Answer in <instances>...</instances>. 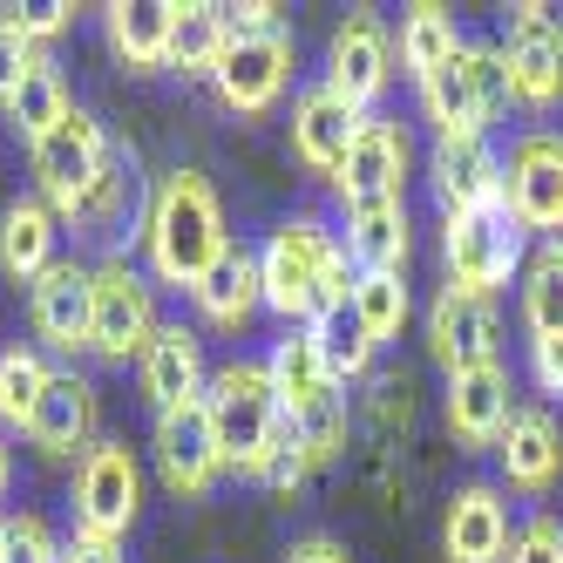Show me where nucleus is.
<instances>
[{
    "label": "nucleus",
    "instance_id": "nucleus-1",
    "mask_svg": "<svg viewBox=\"0 0 563 563\" xmlns=\"http://www.w3.org/2000/svg\"><path fill=\"white\" fill-rule=\"evenodd\" d=\"M231 245L224 231V205L205 170H164L143 205V272L156 286L190 292L211 272V258Z\"/></svg>",
    "mask_w": 563,
    "mask_h": 563
},
{
    "label": "nucleus",
    "instance_id": "nucleus-2",
    "mask_svg": "<svg viewBox=\"0 0 563 563\" xmlns=\"http://www.w3.org/2000/svg\"><path fill=\"white\" fill-rule=\"evenodd\" d=\"M258 292L286 327H312L319 312H340L353 299V265L340 252V231L319 218H286L258 245Z\"/></svg>",
    "mask_w": 563,
    "mask_h": 563
},
{
    "label": "nucleus",
    "instance_id": "nucleus-3",
    "mask_svg": "<svg viewBox=\"0 0 563 563\" xmlns=\"http://www.w3.org/2000/svg\"><path fill=\"white\" fill-rule=\"evenodd\" d=\"M205 408H211V428H218L224 468L258 482L272 449H278V434H286V408H278V394H272L265 360H224V367H211Z\"/></svg>",
    "mask_w": 563,
    "mask_h": 563
},
{
    "label": "nucleus",
    "instance_id": "nucleus-4",
    "mask_svg": "<svg viewBox=\"0 0 563 563\" xmlns=\"http://www.w3.org/2000/svg\"><path fill=\"white\" fill-rule=\"evenodd\" d=\"M421 115L434 123V143H455V136H489L509 109V68L496 42H462V55L449 68H434L428 82L415 89Z\"/></svg>",
    "mask_w": 563,
    "mask_h": 563
},
{
    "label": "nucleus",
    "instance_id": "nucleus-5",
    "mask_svg": "<svg viewBox=\"0 0 563 563\" xmlns=\"http://www.w3.org/2000/svg\"><path fill=\"white\" fill-rule=\"evenodd\" d=\"M441 258H449L455 292L496 306V292H509V278H522V265H530V238H522V224L503 205L462 211V218H441Z\"/></svg>",
    "mask_w": 563,
    "mask_h": 563
},
{
    "label": "nucleus",
    "instance_id": "nucleus-6",
    "mask_svg": "<svg viewBox=\"0 0 563 563\" xmlns=\"http://www.w3.org/2000/svg\"><path fill=\"white\" fill-rule=\"evenodd\" d=\"M68 516H75V537L89 543H123L143 516V462L130 441H96V449L75 462L68 482Z\"/></svg>",
    "mask_w": 563,
    "mask_h": 563
},
{
    "label": "nucleus",
    "instance_id": "nucleus-7",
    "mask_svg": "<svg viewBox=\"0 0 563 563\" xmlns=\"http://www.w3.org/2000/svg\"><path fill=\"white\" fill-rule=\"evenodd\" d=\"M109 136H102V123L89 109H68L62 123L42 136V143H27V170H34V197L68 224L75 211H82V197H89V184L102 177V164H109Z\"/></svg>",
    "mask_w": 563,
    "mask_h": 563
},
{
    "label": "nucleus",
    "instance_id": "nucleus-8",
    "mask_svg": "<svg viewBox=\"0 0 563 563\" xmlns=\"http://www.w3.org/2000/svg\"><path fill=\"white\" fill-rule=\"evenodd\" d=\"M156 278L143 265H130L123 252H109L96 265V319H89V353L96 360H115V367H130L143 360V346L156 340Z\"/></svg>",
    "mask_w": 563,
    "mask_h": 563
},
{
    "label": "nucleus",
    "instance_id": "nucleus-9",
    "mask_svg": "<svg viewBox=\"0 0 563 563\" xmlns=\"http://www.w3.org/2000/svg\"><path fill=\"white\" fill-rule=\"evenodd\" d=\"M496 48L509 68V102L522 115H556L563 109V21H556V8H537V0L509 8V34Z\"/></svg>",
    "mask_w": 563,
    "mask_h": 563
},
{
    "label": "nucleus",
    "instance_id": "nucleus-10",
    "mask_svg": "<svg viewBox=\"0 0 563 563\" xmlns=\"http://www.w3.org/2000/svg\"><path fill=\"white\" fill-rule=\"evenodd\" d=\"M503 211L522 238H563V130H522L503 156Z\"/></svg>",
    "mask_w": 563,
    "mask_h": 563
},
{
    "label": "nucleus",
    "instance_id": "nucleus-11",
    "mask_svg": "<svg viewBox=\"0 0 563 563\" xmlns=\"http://www.w3.org/2000/svg\"><path fill=\"white\" fill-rule=\"evenodd\" d=\"M394 62H400L394 27H387L374 8H353V14L333 27V42H327V75H319V82H333L353 109L374 115V102L394 89Z\"/></svg>",
    "mask_w": 563,
    "mask_h": 563
},
{
    "label": "nucleus",
    "instance_id": "nucleus-12",
    "mask_svg": "<svg viewBox=\"0 0 563 563\" xmlns=\"http://www.w3.org/2000/svg\"><path fill=\"white\" fill-rule=\"evenodd\" d=\"M292 82V34L265 27V34H231V48L211 68V89L231 115H265Z\"/></svg>",
    "mask_w": 563,
    "mask_h": 563
},
{
    "label": "nucleus",
    "instance_id": "nucleus-13",
    "mask_svg": "<svg viewBox=\"0 0 563 563\" xmlns=\"http://www.w3.org/2000/svg\"><path fill=\"white\" fill-rule=\"evenodd\" d=\"M150 455H156V475H164L170 496H184V503L211 496L218 475H224V449H218V428H211V408H205V400L156 415V428H150Z\"/></svg>",
    "mask_w": 563,
    "mask_h": 563
},
{
    "label": "nucleus",
    "instance_id": "nucleus-14",
    "mask_svg": "<svg viewBox=\"0 0 563 563\" xmlns=\"http://www.w3.org/2000/svg\"><path fill=\"white\" fill-rule=\"evenodd\" d=\"M408 164H415V143L408 130L394 123V115H367L346 150V164L333 170V197L340 211L353 205H387V197H400V184H408Z\"/></svg>",
    "mask_w": 563,
    "mask_h": 563
},
{
    "label": "nucleus",
    "instance_id": "nucleus-15",
    "mask_svg": "<svg viewBox=\"0 0 563 563\" xmlns=\"http://www.w3.org/2000/svg\"><path fill=\"white\" fill-rule=\"evenodd\" d=\"M27 319H34V340H42L48 353H89L96 265H82V258H55V265L27 286Z\"/></svg>",
    "mask_w": 563,
    "mask_h": 563
},
{
    "label": "nucleus",
    "instance_id": "nucleus-16",
    "mask_svg": "<svg viewBox=\"0 0 563 563\" xmlns=\"http://www.w3.org/2000/svg\"><path fill=\"white\" fill-rule=\"evenodd\" d=\"M428 353L441 360V374L503 367V319H496V306L441 286L434 306H428Z\"/></svg>",
    "mask_w": 563,
    "mask_h": 563
},
{
    "label": "nucleus",
    "instance_id": "nucleus-17",
    "mask_svg": "<svg viewBox=\"0 0 563 563\" xmlns=\"http://www.w3.org/2000/svg\"><path fill=\"white\" fill-rule=\"evenodd\" d=\"M509 367H468V374H449V387H441V421H449L455 449L462 455H496V441L516 415L509 400Z\"/></svg>",
    "mask_w": 563,
    "mask_h": 563
},
{
    "label": "nucleus",
    "instance_id": "nucleus-18",
    "mask_svg": "<svg viewBox=\"0 0 563 563\" xmlns=\"http://www.w3.org/2000/svg\"><path fill=\"white\" fill-rule=\"evenodd\" d=\"M360 123H367V109H353L333 82H306L292 96V156H299V170L333 184V170L346 164Z\"/></svg>",
    "mask_w": 563,
    "mask_h": 563
},
{
    "label": "nucleus",
    "instance_id": "nucleus-19",
    "mask_svg": "<svg viewBox=\"0 0 563 563\" xmlns=\"http://www.w3.org/2000/svg\"><path fill=\"white\" fill-rule=\"evenodd\" d=\"M509 496L503 482H462V489L449 496V509H441V550H449V563H509Z\"/></svg>",
    "mask_w": 563,
    "mask_h": 563
},
{
    "label": "nucleus",
    "instance_id": "nucleus-20",
    "mask_svg": "<svg viewBox=\"0 0 563 563\" xmlns=\"http://www.w3.org/2000/svg\"><path fill=\"white\" fill-rule=\"evenodd\" d=\"M428 184H434V197H441V218L496 211V205H503V150H496L489 136L434 143V156H428Z\"/></svg>",
    "mask_w": 563,
    "mask_h": 563
},
{
    "label": "nucleus",
    "instance_id": "nucleus-21",
    "mask_svg": "<svg viewBox=\"0 0 563 563\" xmlns=\"http://www.w3.org/2000/svg\"><path fill=\"white\" fill-rule=\"evenodd\" d=\"M496 468H503V496H550L563 482V428L550 408H516L503 441H496Z\"/></svg>",
    "mask_w": 563,
    "mask_h": 563
},
{
    "label": "nucleus",
    "instance_id": "nucleus-22",
    "mask_svg": "<svg viewBox=\"0 0 563 563\" xmlns=\"http://www.w3.org/2000/svg\"><path fill=\"white\" fill-rule=\"evenodd\" d=\"M136 374H143V394H150V408H156V415L190 408V400H205V387H211L205 340H197L190 327H177V319H170V327H156V340L143 346Z\"/></svg>",
    "mask_w": 563,
    "mask_h": 563
},
{
    "label": "nucleus",
    "instance_id": "nucleus-23",
    "mask_svg": "<svg viewBox=\"0 0 563 563\" xmlns=\"http://www.w3.org/2000/svg\"><path fill=\"white\" fill-rule=\"evenodd\" d=\"M265 374H272V394H278V408H286V421H299L312 408H327V400H340V380L327 367V353H319L312 327H286V340H272Z\"/></svg>",
    "mask_w": 563,
    "mask_h": 563
},
{
    "label": "nucleus",
    "instance_id": "nucleus-24",
    "mask_svg": "<svg viewBox=\"0 0 563 563\" xmlns=\"http://www.w3.org/2000/svg\"><path fill=\"white\" fill-rule=\"evenodd\" d=\"M27 441H34L42 455H75V462H82V455L96 449V387H89L82 374L55 367L42 408H34V421H27Z\"/></svg>",
    "mask_w": 563,
    "mask_h": 563
},
{
    "label": "nucleus",
    "instance_id": "nucleus-25",
    "mask_svg": "<svg viewBox=\"0 0 563 563\" xmlns=\"http://www.w3.org/2000/svg\"><path fill=\"white\" fill-rule=\"evenodd\" d=\"M190 306H197V319H205V327L238 333V327H245V319L265 306V292H258V252L231 238V245L211 258V272L190 286Z\"/></svg>",
    "mask_w": 563,
    "mask_h": 563
},
{
    "label": "nucleus",
    "instance_id": "nucleus-26",
    "mask_svg": "<svg viewBox=\"0 0 563 563\" xmlns=\"http://www.w3.org/2000/svg\"><path fill=\"white\" fill-rule=\"evenodd\" d=\"M340 252L353 272H408L415 231H408V197H387V205H353L340 224Z\"/></svg>",
    "mask_w": 563,
    "mask_h": 563
},
{
    "label": "nucleus",
    "instance_id": "nucleus-27",
    "mask_svg": "<svg viewBox=\"0 0 563 563\" xmlns=\"http://www.w3.org/2000/svg\"><path fill=\"white\" fill-rule=\"evenodd\" d=\"M102 34L123 68L156 75L170 68V34H177V8L170 0H109L102 8Z\"/></svg>",
    "mask_w": 563,
    "mask_h": 563
},
{
    "label": "nucleus",
    "instance_id": "nucleus-28",
    "mask_svg": "<svg viewBox=\"0 0 563 563\" xmlns=\"http://www.w3.org/2000/svg\"><path fill=\"white\" fill-rule=\"evenodd\" d=\"M55 238H62V218L42 205V197H14V205L0 211V272L21 278V286H34V278L62 258Z\"/></svg>",
    "mask_w": 563,
    "mask_h": 563
},
{
    "label": "nucleus",
    "instance_id": "nucleus-29",
    "mask_svg": "<svg viewBox=\"0 0 563 563\" xmlns=\"http://www.w3.org/2000/svg\"><path fill=\"white\" fill-rule=\"evenodd\" d=\"M136 197H143V184H136V150H109V164H102V177L89 184V197H82V211H75L68 224L82 231V238H123V224L136 218Z\"/></svg>",
    "mask_w": 563,
    "mask_h": 563
},
{
    "label": "nucleus",
    "instance_id": "nucleus-30",
    "mask_svg": "<svg viewBox=\"0 0 563 563\" xmlns=\"http://www.w3.org/2000/svg\"><path fill=\"white\" fill-rule=\"evenodd\" d=\"M400 75L421 89L434 68H449L455 55H462V27H455V14L449 8H434V0H415L408 14H400Z\"/></svg>",
    "mask_w": 563,
    "mask_h": 563
},
{
    "label": "nucleus",
    "instance_id": "nucleus-31",
    "mask_svg": "<svg viewBox=\"0 0 563 563\" xmlns=\"http://www.w3.org/2000/svg\"><path fill=\"white\" fill-rule=\"evenodd\" d=\"M346 312L360 319V333H367L374 346L400 340V327H408V312H415V299H408V272H353V299H346Z\"/></svg>",
    "mask_w": 563,
    "mask_h": 563
},
{
    "label": "nucleus",
    "instance_id": "nucleus-32",
    "mask_svg": "<svg viewBox=\"0 0 563 563\" xmlns=\"http://www.w3.org/2000/svg\"><path fill=\"white\" fill-rule=\"evenodd\" d=\"M522 333L530 340L563 333V238L537 245L530 265H522Z\"/></svg>",
    "mask_w": 563,
    "mask_h": 563
},
{
    "label": "nucleus",
    "instance_id": "nucleus-33",
    "mask_svg": "<svg viewBox=\"0 0 563 563\" xmlns=\"http://www.w3.org/2000/svg\"><path fill=\"white\" fill-rule=\"evenodd\" d=\"M68 109H75V102H68V82H62L55 55L42 48V62L27 68V82H21V89H14V102H8V123L21 130V143H42Z\"/></svg>",
    "mask_w": 563,
    "mask_h": 563
},
{
    "label": "nucleus",
    "instance_id": "nucleus-34",
    "mask_svg": "<svg viewBox=\"0 0 563 563\" xmlns=\"http://www.w3.org/2000/svg\"><path fill=\"white\" fill-rule=\"evenodd\" d=\"M224 48H231L224 8H211V0H190V8H177V34H170V68H177V75H205V82H211V68H218Z\"/></svg>",
    "mask_w": 563,
    "mask_h": 563
},
{
    "label": "nucleus",
    "instance_id": "nucleus-35",
    "mask_svg": "<svg viewBox=\"0 0 563 563\" xmlns=\"http://www.w3.org/2000/svg\"><path fill=\"white\" fill-rule=\"evenodd\" d=\"M48 380H55V367L34 346H8V353H0V428H21L27 434L34 408H42V394H48Z\"/></svg>",
    "mask_w": 563,
    "mask_h": 563
},
{
    "label": "nucleus",
    "instance_id": "nucleus-36",
    "mask_svg": "<svg viewBox=\"0 0 563 563\" xmlns=\"http://www.w3.org/2000/svg\"><path fill=\"white\" fill-rule=\"evenodd\" d=\"M312 340H319V353H327V367H333V380L340 387H353V380H374V340L360 333V319L340 306V312H319L312 319Z\"/></svg>",
    "mask_w": 563,
    "mask_h": 563
},
{
    "label": "nucleus",
    "instance_id": "nucleus-37",
    "mask_svg": "<svg viewBox=\"0 0 563 563\" xmlns=\"http://www.w3.org/2000/svg\"><path fill=\"white\" fill-rule=\"evenodd\" d=\"M286 428H292V441H299L306 468L340 462V449H346V394L327 400V408H312V415H299V421H286Z\"/></svg>",
    "mask_w": 563,
    "mask_h": 563
},
{
    "label": "nucleus",
    "instance_id": "nucleus-38",
    "mask_svg": "<svg viewBox=\"0 0 563 563\" xmlns=\"http://www.w3.org/2000/svg\"><path fill=\"white\" fill-rule=\"evenodd\" d=\"M0 563H62V537L48 530V516H0Z\"/></svg>",
    "mask_w": 563,
    "mask_h": 563
},
{
    "label": "nucleus",
    "instance_id": "nucleus-39",
    "mask_svg": "<svg viewBox=\"0 0 563 563\" xmlns=\"http://www.w3.org/2000/svg\"><path fill=\"white\" fill-rule=\"evenodd\" d=\"M0 21L21 27L34 48H48L62 27H75V8H68V0H14V8H0Z\"/></svg>",
    "mask_w": 563,
    "mask_h": 563
},
{
    "label": "nucleus",
    "instance_id": "nucleus-40",
    "mask_svg": "<svg viewBox=\"0 0 563 563\" xmlns=\"http://www.w3.org/2000/svg\"><path fill=\"white\" fill-rule=\"evenodd\" d=\"M509 563H563V522L556 516H530V522H516V537H509Z\"/></svg>",
    "mask_w": 563,
    "mask_h": 563
},
{
    "label": "nucleus",
    "instance_id": "nucleus-41",
    "mask_svg": "<svg viewBox=\"0 0 563 563\" xmlns=\"http://www.w3.org/2000/svg\"><path fill=\"white\" fill-rule=\"evenodd\" d=\"M34 62H42V48H34L21 27H8V21H0V109L14 102V89L27 82V68H34Z\"/></svg>",
    "mask_w": 563,
    "mask_h": 563
},
{
    "label": "nucleus",
    "instance_id": "nucleus-42",
    "mask_svg": "<svg viewBox=\"0 0 563 563\" xmlns=\"http://www.w3.org/2000/svg\"><path fill=\"white\" fill-rule=\"evenodd\" d=\"M306 475H312V468H306L299 441H292V428H286V434H278V449H272V462H265V475H258V482H265V489H278V496H292Z\"/></svg>",
    "mask_w": 563,
    "mask_h": 563
},
{
    "label": "nucleus",
    "instance_id": "nucleus-43",
    "mask_svg": "<svg viewBox=\"0 0 563 563\" xmlns=\"http://www.w3.org/2000/svg\"><path fill=\"white\" fill-rule=\"evenodd\" d=\"M530 374L543 394H563V333L556 340H530Z\"/></svg>",
    "mask_w": 563,
    "mask_h": 563
},
{
    "label": "nucleus",
    "instance_id": "nucleus-44",
    "mask_svg": "<svg viewBox=\"0 0 563 563\" xmlns=\"http://www.w3.org/2000/svg\"><path fill=\"white\" fill-rule=\"evenodd\" d=\"M286 563H353V556H346V543H333V537H299V543L286 550Z\"/></svg>",
    "mask_w": 563,
    "mask_h": 563
},
{
    "label": "nucleus",
    "instance_id": "nucleus-45",
    "mask_svg": "<svg viewBox=\"0 0 563 563\" xmlns=\"http://www.w3.org/2000/svg\"><path fill=\"white\" fill-rule=\"evenodd\" d=\"M62 563H130L123 543H89V537H68L62 543Z\"/></svg>",
    "mask_w": 563,
    "mask_h": 563
},
{
    "label": "nucleus",
    "instance_id": "nucleus-46",
    "mask_svg": "<svg viewBox=\"0 0 563 563\" xmlns=\"http://www.w3.org/2000/svg\"><path fill=\"white\" fill-rule=\"evenodd\" d=\"M8 475H14V462H8V441H0V496H8Z\"/></svg>",
    "mask_w": 563,
    "mask_h": 563
}]
</instances>
